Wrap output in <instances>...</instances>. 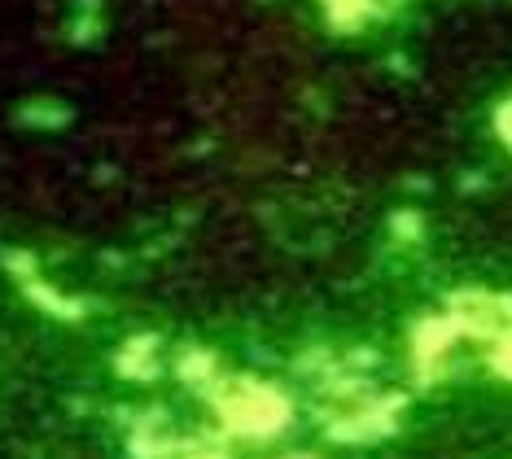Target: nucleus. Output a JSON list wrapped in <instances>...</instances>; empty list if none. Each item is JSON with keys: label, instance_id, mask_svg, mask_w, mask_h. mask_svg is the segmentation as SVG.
<instances>
[{"label": "nucleus", "instance_id": "1", "mask_svg": "<svg viewBox=\"0 0 512 459\" xmlns=\"http://www.w3.org/2000/svg\"><path fill=\"white\" fill-rule=\"evenodd\" d=\"M451 311H456V324L473 337H512V298L504 293H460Z\"/></svg>", "mask_w": 512, "mask_h": 459}, {"label": "nucleus", "instance_id": "2", "mask_svg": "<svg viewBox=\"0 0 512 459\" xmlns=\"http://www.w3.org/2000/svg\"><path fill=\"white\" fill-rule=\"evenodd\" d=\"M219 407L228 411L237 425L246 429H267L272 420H281V407H276V398L259 390L254 381H232L224 385V394H219Z\"/></svg>", "mask_w": 512, "mask_h": 459}, {"label": "nucleus", "instance_id": "3", "mask_svg": "<svg viewBox=\"0 0 512 459\" xmlns=\"http://www.w3.org/2000/svg\"><path fill=\"white\" fill-rule=\"evenodd\" d=\"M399 0H333V14L337 18H359V14H390Z\"/></svg>", "mask_w": 512, "mask_h": 459}, {"label": "nucleus", "instance_id": "4", "mask_svg": "<svg viewBox=\"0 0 512 459\" xmlns=\"http://www.w3.org/2000/svg\"><path fill=\"white\" fill-rule=\"evenodd\" d=\"M495 123H499V136H504V140H508V149H512V101L504 105V110H499V119H495Z\"/></svg>", "mask_w": 512, "mask_h": 459}]
</instances>
